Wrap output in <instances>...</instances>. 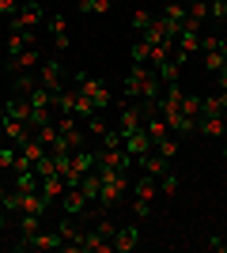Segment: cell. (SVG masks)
<instances>
[{
	"label": "cell",
	"instance_id": "43",
	"mask_svg": "<svg viewBox=\"0 0 227 253\" xmlns=\"http://www.w3.org/2000/svg\"><path fill=\"white\" fill-rule=\"evenodd\" d=\"M205 246L212 253H227V238H220V234H212V238H205Z\"/></svg>",
	"mask_w": 227,
	"mask_h": 253
},
{
	"label": "cell",
	"instance_id": "7",
	"mask_svg": "<svg viewBox=\"0 0 227 253\" xmlns=\"http://www.w3.org/2000/svg\"><path fill=\"white\" fill-rule=\"evenodd\" d=\"M38 84L49 87V91H65V68H61V61H42L38 64Z\"/></svg>",
	"mask_w": 227,
	"mask_h": 253
},
{
	"label": "cell",
	"instance_id": "13",
	"mask_svg": "<svg viewBox=\"0 0 227 253\" xmlns=\"http://www.w3.org/2000/svg\"><path fill=\"white\" fill-rule=\"evenodd\" d=\"M38 87H42V84H38V76H34V72H15V76H11V95H15V98H31Z\"/></svg>",
	"mask_w": 227,
	"mask_h": 253
},
{
	"label": "cell",
	"instance_id": "4",
	"mask_svg": "<svg viewBox=\"0 0 227 253\" xmlns=\"http://www.w3.org/2000/svg\"><path fill=\"white\" fill-rule=\"evenodd\" d=\"M114 128H118L121 136H129V132L144 128V102H140V98L121 102V110H118V125H114Z\"/></svg>",
	"mask_w": 227,
	"mask_h": 253
},
{
	"label": "cell",
	"instance_id": "19",
	"mask_svg": "<svg viewBox=\"0 0 227 253\" xmlns=\"http://www.w3.org/2000/svg\"><path fill=\"white\" fill-rule=\"evenodd\" d=\"M197 132L208 140H224L227 136V125H224V117H201L197 121Z\"/></svg>",
	"mask_w": 227,
	"mask_h": 253
},
{
	"label": "cell",
	"instance_id": "47",
	"mask_svg": "<svg viewBox=\"0 0 227 253\" xmlns=\"http://www.w3.org/2000/svg\"><path fill=\"white\" fill-rule=\"evenodd\" d=\"M19 4H38V0H19Z\"/></svg>",
	"mask_w": 227,
	"mask_h": 253
},
{
	"label": "cell",
	"instance_id": "22",
	"mask_svg": "<svg viewBox=\"0 0 227 253\" xmlns=\"http://www.w3.org/2000/svg\"><path fill=\"white\" fill-rule=\"evenodd\" d=\"M34 42H38V38H34V31H11V38H8V57H19V53L31 49Z\"/></svg>",
	"mask_w": 227,
	"mask_h": 253
},
{
	"label": "cell",
	"instance_id": "32",
	"mask_svg": "<svg viewBox=\"0 0 227 253\" xmlns=\"http://www.w3.org/2000/svg\"><path fill=\"white\" fill-rule=\"evenodd\" d=\"M155 151H159L163 159H174V155H178V136H174V132H171V136H163L159 144H155Z\"/></svg>",
	"mask_w": 227,
	"mask_h": 253
},
{
	"label": "cell",
	"instance_id": "17",
	"mask_svg": "<svg viewBox=\"0 0 227 253\" xmlns=\"http://www.w3.org/2000/svg\"><path fill=\"white\" fill-rule=\"evenodd\" d=\"M133 197H136V201H155V197H159V178L140 174V181H133Z\"/></svg>",
	"mask_w": 227,
	"mask_h": 253
},
{
	"label": "cell",
	"instance_id": "1",
	"mask_svg": "<svg viewBox=\"0 0 227 253\" xmlns=\"http://www.w3.org/2000/svg\"><path fill=\"white\" fill-rule=\"evenodd\" d=\"M121 95H125V102H133V98H159L163 95L159 72L148 68V64H133L129 76H125V84H121Z\"/></svg>",
	"mask_w": 227,
	"mask_h": 253
},
{
	"label": "cell",
	"instance_id": "30",
	"mask_svg": "<svg viewBox=\"0 0 227 253\" xmlns=\"http://www.w3.org/2000/svg\"><path fill=\"white\" fill-rule=\"evenodd\" d=\"M174 193H178V174L167 170V174L159 178V197H174Z\"/></svg>",
	"mask_w": 227,
	"mask_h": 253
},
{
	"label": "cell",
	"instance_id": "23",
	"mask_svg": "<svg viewBox=\"0 0 227 253\" xmlns=\"http://www.w3.org/2000/svg\"><path fill=\"white\" fill-rule=\"evenodd\" d=\"M80 189H84V197L91 204H98V189H102V174L98 170H87L84 178H80Z\"/></svg>",
	"mask_w": 227,
	"mask_h": 253
},
{
	"label": "cell",
	"instance_id": "18",
	"mask_svg": "<svg viewBox=\"0 0 227 253\" xmlns=\"http://www.w3.org/2000/svg\"><path fill=\"white\" fill-rule=\"evenodd\" d=\"M53 208V204L45 201L42 193L34 189V193H23V204H19V211H27V215H45V211Z\"/></svg>",
	"mask_w": 227,
	"mask_h": 253
},
{
	"label": "cell",
	"instance_id": "36",
	"mask_svg": "<svg viewBox=\"0 0 227 253\" xmlns=\"http://www.w3.org/2000/svg\"><path fill=\"white\" fill-rule=\"evenodd\" d=\"M45 27H49L53 34H65L68 31V19L61 15V11H53V15H45Z\"/></svg>",
	"mask_w": 227,
	"mask_h": 253
},
{
	"label": "cell",
	"instance_id": "24",
	"mask_svg": "<svg viewBox=\"0 0 227 253\" xmlns=\"http://www.w3.org/2000/svg\"><path fill=\"white\" fill-rule=\"evenodd\" d=\"M178 110H182V117L193 125V132H197V121H201V98H197V95H182V106H178Z\"/></svg>",
	"mask_w": 227,
	"mask_h": 253
},
{
	"label": "cell",
	"instance_id": "34",
	"mask_svg": "<svg viewBox=\"0 0 227 253\" xmlns=\"http://www.w3.org/2000/svg\"><path fill=\"white\" fill-rule=\"evenodd\" d=\"M34 136L42 140L45 148H53V140H57V125H53V121H45L42 128H34Z\"/></svg>",
	"mask_w": 227,
	"mask_h": 253
},
{
	"label": "cell",
	"instance_id": "50",
	"mask_svg": "<svg viewBox=\"0 0 227 253\" xmlns=\"http://www.w3.org/2000/svg\"><path fill=\"white\" fill-rule=\"evenodd\" d=\"M224 163H227V148H224Z\"/></svg>",
	"mask_w": 227,
	"mask_h": 253
},
{
	"label": "cell",
	"instance_id": "39",
	"mask_svg": "<svg viewBox=\"0 0 227 253\" xmlns=\"http://www.w3.org/2000/svg\"><path fill=\"white\" fill-rule=\"evenodd\" d=\"M87 128H91V132H95V136H102V132H106V117H102V110H98V114L95 117H87Z\"/></svg>",
	"mask_w": 227,
	"mask_h": 253
},
{
	"label": "cell",
	"instance_id": "40",
	"mask_svg": "<svg viewBox=\"0 0 227 253\" xmlns=\"http://www.w3.org/2000/svg\"><path fill=\"white\" fill-rule=\"evenodd\" d=\"M220 34H201V53H212V49H220Z\"/></svg>",
	"mask_w": 227,
	"mask_h": 253
},
{
	"label": "cell",
	"instance_id": "49",
	"mask_svg": "<svg viewBox=\"0 0 227 253\" xmlns=\"http://www.w3.org/2000/svg\"><path fill=\"white\" fill-rule=\"evenodd\" d=\"M0 117H4V102H0Z\"/></svg>",
	"mask_w": 227,
	"mask_h": 253
},
{
	"label": "cell",
	"instance_id": "5",
	"mask_svg": "<svg viewBox=\"0 0 227 253\" xmlns=\"http://www.w3.org/2000/svg\"><path fill=\"white\" fill-rule=\"evenodd\" d=\"M133 163H136V159H133L125 148H102V151H95V170H121V174H129Z\"/></svg>",
	"mask_w": 227,
	"mask_h": 253
},
{
	"label": "cell",
	"instance_id": "16",
	"mask_svg": "<svg viewBox=\"0 0 227 253\" xmlns=\"http://www.w3.org/2000/svg\"><path fill=\"white\" fill-rule=\"evenodd\" d=\"M34 64H42V57H38V49L31 45V49H23L19 57H8V72L11 76H15V72H31Z\"/></svg>",
	"mask_w": 227,
	"mask_h": 253
},
{
	"label": "cell",
	"instance_id": "21",
	"mask_svg": "<svg viewBox=\"0 0 227 253\" xmlns=\"http://www.w3.org/2000/svg\"><path fill=\"white\" fill-rule=\"evenodd\" d=\"M38 231H42V215H27V211H19V242H15V250H19L27 238H34Z\"/></svg>",
	"mask_w": 227,
	"mask_h": 253
},
{
	"label": "cell",
	"instance_id": "15",
	"mask_svg": "<svg viewBox=\"0 0 227 253\" xmlns=\"http://www.w3.org/2000/svg\"><path fill=\"white\" fill-rule=\"evenodd\" d=\"M227 110V91H212L201 98V117H224Z\"/></svg>",
	"mask_w": 227,
	"mask_h": 253
},
{
	"label": "cell",
	"instance_id": "10",
	"mask_svg": "<svg viewBox=\"0 0 227 253\" xmlns=\"http://www.w3.org/2000/svg\"><path fill=\"white\" fill-rule=\"evenodd\" d=\"M197 49H201V34H197V31H178V42H174V61L182 64L185 57H193Z\"/></svg>",
	"mask_w": 227,
	"mask_h": 253
},
{
	"label": "cell",
	"instance_id": "2",
	"mask_svg": "<svg viewBox=\"0 0 227 253\" xmlns=\"http://www.w3.org/2000/svg\"><path fill=\"white\" fill-rule=\"evenodd\" d=\"M102 174V189H98V211H110V208H118L121 201H125V193H129V174H121V170H98Z\"/></svg>",
	"mask_w": 227,
	"mask_h": 253
},
{
	"label": "cell",
	"instance_id": "20",
	"mask_svg": "<svg viewBox=\"0 0 227 253\" xmlns=\"http://www.w3.org/2000/svg\"><path fill=\"white\" fill-rule=\"evenodd\" d=\"M65 189H68L65 178H61V174H49V178H42V189H38V193L53 204V201H61V197H65Z\"/></svg>",
	"mask_w": 227,
	"mask_h": 253
},
{
	"label": "cell",
	"instance_id": "31",
	"mask_svg": "<svg viewBox=\"0 0 227 253\" xmlns=\"http://www.w3.org/2000/svg\"><path fill=\"white\" fill-rule=\"evenodd\" d=\"M57 234H61L65 242H72L76 234H80V227H76V215H65V219L57 223Z\"/></svg>",
	"mask_w": 227,
	"mask_h": 253
},
{
	"label": "cell",
	"instance_id": "41",
	"mask_svg": "<svg viewBox=\"0 0 227 253\" xmlns=\"http://www.w3.org/2000/svg\"><path fill=\"white\" fill-rule=\"evenodd\" d=\"M208 15H212V19H227V0H212V4H208Z\"/></svg>",
	"mask_w": 227,
	"mask_h": 253
},
{
	"label": "cell",
	"instance_id": "37",
	"mask_svg": "<svg viewBox=\"0 0 227 253\" xmlns=\"http://www.w3.org/2000/svg\"><path fill=\"white\" fill-rule=\"evenodd\" d=\"M95 231L102 234V238H110V242H114V234H118V227H114V219H106V215H98V219H95Z\"/></svg>",
	"mask_w": 227,
	"mask_h": 253
},
{
	"label": "cell",
	"instance_id": "14",
	"mask_svg": "<svg viewBox=\"0 0 227 253\" xmlns=\"http://www.w3.org/2000/svg\"><path fill=\"white\" fill-rule=\"evenodd\" d=\"M136 163H140V170H144V174H151V178H163V174L171 170V159H163L159 151H148V155H140Z\"/></svg>",
	"mask_w": 227,
	"mask_h": 253
},
{
	"label": "cell",
	"instance_id": "45",
	"mask_svg": "<svg viewBox=\"0 0 227 253\" xmlns=\"http://www.w3.org/2000/svg\"><path fill=\"white\" fill-rule=\"evenodd\" d=\"M220 53H224V61H227V38H224V42H220Z\"/></svg>",
	"mask_w": 227,
	"mask_h": 253
},
{
	"label": "cell",
	"instance_id": "27",
	"mask_svg": "<svg viewBox=\"0 0 227 253\" xmlns=\"http://www.w3.org/2000/svg\"><path fill=\"white\" fill-rule=\"evenodd\" d=\"M163 19H171L178 31H182V23H185V4H178V0H171V4H163Z\"/></svg>",
	"mask_w": 227,
	"mask_h": 253
},
{
	"label": "cell",
	"instance_id": "26",
	"mask_svg": "<svg viewBox=\"0 0 227 253\" xmlns=\"http://www.w3.org/2000/svg\"><path fill=\"white\" fill-rule=\"evenodd\" d=\"M110 8H114V0H80V4H76L80 15H106Z\"/></svg>",
	"mask_w": 227,
	"mask_h": 253
},
{
	"label": "cell",
	"instance_id": "3",
	"mask_svg": "<svg viewBox=\"0 0 227 253\" xmlns=\"http://www.w3.org/2000/svg\"><path fill=\"white\" fill-rule=\"evenodd\" d=\"M76 91L80 95H87V98H95L98 102V110H106L110 102H114V91H110V84L106 80H98V76H91V72H76Z\"/></svg>",
	"mask_w": 227,
	"mask_h": 253
},
{
	"label": "cell",
	"instance_id": "12",
	"mask_svg": "<svg viewBox=\"0 0 227 253\" xmlns=\"http://www.w3.org/2000/svg\"><path fill=\"white\" fill-rule=\"evenodd\" d=\"M136 246H140V231H136V223L118 227V234H114V253H133Z\"/></svg>",
	"mask_w": 227,
	"mask_h": 253
},
{
	"label": "cell",
	"instance_id": "6",
	"mask_svg": "<svg viewBox=\"0 0 227 253\" xmlns=\"http://www.w3.org/2000/svg\"><path fill=\"white\" fill-rule=\"evenodd\" d=\"M38 23H45V11H42V4H23L15 15L8 19V27L11 31H34Z\"/></svg>",
	"mask_w": 227,
	"mask_h": 253
},
{
	"label": "cell",
	"instance_id": "35",
	"mask_svg": "<svg viewBox=\"0 0 227 253\" xmlns=\"http://www.w3.org/2000/svg\"><path fill=\"white\" fill-rule=\"evenodd\" d=\"M224 53H220V49H212V53H205V72H212V76H216L220 72V68H224Z\"/></svg>",
	"mask_w": 227,
	"mask_h": 253
},
{
	"label": "cell",
	"instance_id": "46",
	"mask_svg": "<svg viewBox=\"0 0 227 253\" xmlns=\"http://www.w3.org/2000/svg\"><path fill=\"white\" fill-rule=\"evenodd\" d=\"M0 144H8V136H4V125H0Z\"/></svg>",
	"mask_w": 227,
	"mask_h": 253
},
{
	"label": "cell",
	"instance_id": "11",
	"mask_svg": "<svg viewBox=\"0 0 227 253\" xmlns=\"http://www.w3.org/2000/svg\"><path fill=\"white\" fill-rule=\"evenodd\" d=\"M61 246H65V238H61L57 227H53V231H38L34 238H27V242L19 246V253L23 250H61Z\"/></svg>",
	"mask_w": 227,
	"mask_h": 253
},
{
	"label": "cell",
	"instance_id": "9",
	"mask_svg": "<svg viewBox=\"0 0 227 253\" xmlns=\"http://www.w3.org/2000/svg\"><path fill=\"white\" fill-rule=\"evenodd\" d=\"M87 208H91V201L84 197L80 185H76V189H65V197H61V211H65V215H76V219H80V215H87Z\"/></svg>",
	"mask_w": 227,
	"mask_h": 253
},
{
	"label": "cell",
	"instance_id": "44",
	"mask_svg": "<svg viewBox=\"0 0 227 253\" xmlns=\"http://www.w3.org/2000/svg\"><path fill=\"white\" fill-rule=\"evenodd\" d=\"M53 45H57V53H68V45H72V42H68V31L65 34H53Z\"/></svg>",
	"mask_w": 227,
	"mask_h": 253
},
{
	"label": "cell",
	"instance_id": "28",
	"mask_svg": "<svg viewBox=\"0 0 227 253\" xmlns=\"http://www.w3.org/2000/svg\"><path fill=\"white\" fill-rule=\"evenodd\" d=\"M23 155H27V159H31V163H38V159H42V155H49V148H45V144H42V140H38V136H31V140H27V144H23Z\"/></svg>",
	"mask_w": 227,
	"mask_h": 253
},
{
	"label": "cell",
	"instance_id": "48",
	"mask_svg": "<svg viewBox=\"0 0 227 253\" xmlns=\"http://www.w3.org/2000/svg\"><path fill=\"white\" fill-rule=\"evenodd\" d=\"M0 234H4V219H0Z\"/></svg>",
	"mask_w": 227,
	"mask_h": 253
},
{
	"label": "cell",
	"instance_id": "25",
	"mask_svg": "<svg viewBox=\"0 0 227 253\" xmlns=\"http://www.w3.org/2000/svg\"><path fill=\"white\" fill-rule=\"evenodd\" d=\"M144 132L151 136V144H159L163 136H171V125H167V121L155 114V117H148V121H144Z\"/></svg>",
	"mask_w": 227,
	"mask_h": 253
},
{
	"label": "cell",
	"instance_id": "29",
	"mask_svg": "<svg viewBox=\"0 0 227 253\" xmlns=\"http://www.w3.org/2000/svg\"><path fill=\"white\" fill-rule=\"evenodd\" d=\"M129 57H133V64H148L151 61V42H133V49H129Z\"/></svg>",
	"mask_w": 227,
	"mask_h": 253
},
{
	"label": "cell",
	"instance_id": "38",
	"mask_svg": "<svg viewBox=\"0 0 227 253\" xmlns=\"http://www.w3.org/2000/svg\"><path fill=\"white\" fill-rule=\"evenodd\" d=\"M151 19H155V15H151V11H144V8H136V11H133V27H136L140 34L148 31V23H151Z\"/></svg>",
	"mask_w": 227,
	"mask_h": 253
},
{
	"label": "cell",
	"instance_id": "8",
	"mask_svg": "<svg viewBox=\"0 0 227 253\" xmlns=\"http://www.w3.org/2000/svg\"><path fill=\"white\" fill-rule=\"evenodd\" d=\"M0 125H4V136H8V144H15V148H23L27 140L34 136V128L27 125V121H19V117H0Z\"/></svg>",
	"mask_w": 227,
	"mask_h": 253
},
{
	"label": "cell",
	"instance_id": "33",
	"mask_svg": "<svg viewBox=\"0 0 227 253\" xmlns=\"http://www.w3.org/2000/svg\"><path fill=\"white\" fill-rule=\"evenodd\" d=\"M185 15H189V19H197V23H205V19H208V0H189Z\"/></svg>",
	"mask_w": 227,
	"mask_h": 253
},
{
	"label": "cell",
	"instance_id": "42",
	"mask_svg": "<svg viewBox=\"0 0 227 253\" xmlns=\"http://www.w3.org/2000/svg\"><path fill=\"white\" fill-rule=\"evenodd\" d=\"M133 215H136V219H148L151 215V201H136V197H133Z\"/></svg>",
	"mask_w": 227,
	"mask_h": 253
}]
</instances>
